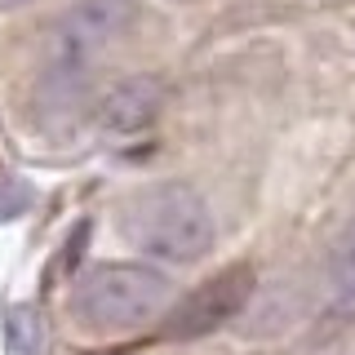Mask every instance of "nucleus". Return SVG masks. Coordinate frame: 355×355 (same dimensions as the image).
<instances>
[{
    "instance_id": "nucleus-1",
    "label": "nucleus",
    "mask_w": 355,
    "mask_h": 355,
    "mask_svg": "<svg viewBox=\"0 0 355 355\" xmlns=\"http://www.w3.org/2000/svg\"><path fill=\"white\" fill-rule=\"evenodd\" d=\"M120 236L138 253L164 262H196L214 249V214L191 187L182 182H155L120 209Z\"/></svg>"
},
{
    "instance_id": "nucleus-2",
    "label": "nucleus",
    "mask_w": 355,
    "mask_h": 355,
    "mask_svg": "<svg viewBox=\"0 0 355 355\" xmlns=\"http://www.w3.org/2000/svg\"><path fill=\"white\" fill-rule=\"evenodd\" d=\"M173 297L169 275L142 262H103L71 288V315L94 333H125L155 320Z\"/></svg>"
},
{
    "instance_id": "nucleus-3",
    "label": "nucleus",
    "mask_w": 355,
    "mask_h": 355,
    "mask_svg": "<svg viewBox=\"0 0 355 355\" xmlns=\"http://www.w3.org/2000/svg\"><path fill=\"white\" fill-rule=\"evenodd\" d=\"M133 22H138V5L133 0H76L49 27L53 71H80L98 49L129 36Z\"/></svg>"
},
{
    "instance_id": "nucleus-4",
    "label": "nucleus",
    "mask_w": 355,
    "mask_h": 355,
    "mask_svg": "<svg viewBox=\"0 0 355 355\" xmlns=\"http://www.w3.org/2000/svg\"><path fill=\"white\" fill-rule=\"evenodd\" d=\"M253 288H258V275H253L249 262H236L227 271H218L214 280H205L200 288L182 297L169 320H164V338H205V333L222 329L227 320H236L244 306L253 302Z\"/></svg>"
},
{
    "instance_id": "nucleus-5",
    "label": "nucleus",
    "mask_w": 355,
    "mask_h": 355,
    "mask_svg": "<svg viewBox=\"0 0 355 355\" xmlns=\"http://www.w3.org/2000/svg\"><path fill=\"white\" fill-rule=\"evenodd\" d=\"M160 107H164V85L155 80V76H125V80H116L103 94L98 120H103L107 133L129 138V133L151 129L155 116H160Z\"/></svg>"
},
{
    "instance_id": "nucleus-6",
    "label": "nucleus",
    "mask_w": 355,
    "mask_h": 355,
    "mask_svg": "<svg viewBox=\"0 0 355 355\" xmlns=\"http://www.w3.org/2000/svg\"><path fill=\"white\" fill-rule=\"evenodd\" d=\"M329 280L338 288V297L355 302V222L342 231L338 249H333V262H329Z\"/></svg>"
},
{
    "instance_id": "nucleus-7",
    "label": "nucleus",
    "mask_w": 355,
    "mask_h": 355,
    "mask_svg": "<svg viewBox=\"0 0 355 355\" xmlns=\"http://www.w3.org/2000/svg\"><path fill=\"white\" fill-rule=\"evenodd\" d=\"M5 329H9V342H14L18 355H40V342H44V329H40V315L31 306H14L5 315Z\"/></svg>"
}]
</instances>
